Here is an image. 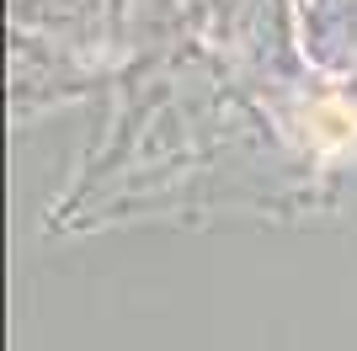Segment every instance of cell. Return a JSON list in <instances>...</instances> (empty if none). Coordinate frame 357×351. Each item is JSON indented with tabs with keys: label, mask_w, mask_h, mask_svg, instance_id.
<instances>
[{
	"label": "cell",
	"mask_w": 357,
	"mask_h": 351,
	"mask_svg": "<svg viewBox=\"0 0 357 351\" xmlns=\"http://www.w3.org/2000/svg\"><path fill=\"white\" fill-rule=\"evenodd\" d=\"M314 123H320V133H326V144H342V139H352V133H357V123H352L336 102L314 107Z\"/></svg>",
	"instance_id": "6da1fadb"
}]
</instances>
